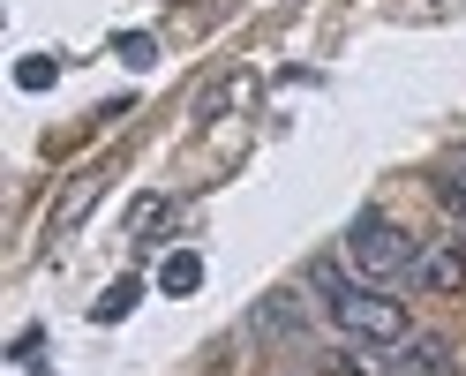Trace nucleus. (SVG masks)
I'll return each instance as SVG.
<instances>
[{
  "label": "nucleus",
  "mask_w": 466,
  "mask_h": 376,
  "mask_svg": "<svg viewBox=\"0 0 466 376\" xmlns=\"http://www.w3.org/2000/svg\"><path fill=\"white\" fill-rule=\"evenodd\" d=\"M309 286L324 294V309H331V324L346 331V339H361V346H399L406 339V301H391L384 286H354L339 264H309Z\"/></svg>",
  "instance_id": "nucleus-1"
},
{
  "label": "nucleus",
  "mask_w": 466,
  "mask_h": 376,
  "mask_svg": "<svg viewBox=\"0 0 466 376\" xmlns=\"http://www.w3.org/2000/svg\"><path fill=\"white\" fill-rule=\"evenodd\" d=\"M414 241H406V226L384 218V211H361L354 226H346V264H354L361 279H406L414 271Z\"/></svg>",
  "instance_id": "nucleus-2"
},
{
  "label": "nucleus",
  "mask_w": 466,
  "mask_h": 376,
  "mask_svg": "<svg viewBox=\"0 0 466 376\" xmlns=\"http://www.w3.org/2000/svg\"><path fill=\"white\" fill-rule=\"evenodd\" d=\"M346 369H354V376H459L451 346L436 339V331H421V339L406 331L391 354H376V346H369V354H346Z\"/></svg>",
  "instance_id": "nucleus-3"
},
{
  "label": "nucleus",
  "mask_w": 466,
  "mask_h": 376,
  "mask_svg": "<svg viewBox=\"0 0 466 376\" xmlns=\"http://www.w3.org/2000/svg\"><path fill=\"white\" fill-rule=\"evenodd\" d=\"M406 279H421L429 294H459V286H466V256H459L451 241H436V249L414 256V271H406Z\"/></svg>",
  "instance_id": "nucleus-4"
},
{
  "label": "nucleus",
  "mask_w": 466,
  "mask_h": 376,
  "mask_svg": "<svg viewBox=\"0 0 466 376\" xmlns=\"http://www.w3.org/2000/svg\"><path fill=\"white\" fill-rule=\"evenodd\" d=\"M158 286H166L173 301H181V294H196V286H203V256H196V249H173L166 264H158Z\"/></svg>",
  "instance_id": "nucleus-5"
},
{
  "label": "nucleus",
  "mask_w": 466,
  "mask_h": 376,
  "mask_svg": "<svg viewBox=\"0 0 466 376\" xmlns=\"http://www.w3.org/2000/svg\"><path fill=\"white\" fill-rule=\"evenodd\" d=\"M136 301H143V279H113L106 294L91 301V316H98V324H121V316H128Z\"/></svg>",
  "instance_id": "nucleus-6"
},
{
  "label": "nucleus",
  "mask_w": 466,
  "mask_h": 376,
  "mask_svg": "<svg viewBox=\"0 0 466 376\" xmlns=\"http://www.w3.org/2000/svg\"><path fill=\"white\" fill-rule=\"evenodd\" d=\"M113 53H121L128 68H151V61H158V38H151V31H121V38H113Z\"/></svg>",
  "instance_id": "nucleus-7"
},
{
  "label": "nucleus",
  "mask_w": 466,
  "mask_h": 376,
  "mask_svg": "<svg viewBox=\"0 0 466 376\" xmlns=\"http://www.w3.org/2000/svg\"><path fill=\"white\" fill-rule=\"evenodd\" d=\"M53 76H61V68H53L46 53H31V61L15 68V83H23V91H53Z\"/></svg>",
  "instance_id": "nucleus-8"
},
{
  "label": "nucleus",
  "mask_w": 466,
  "mask_h": 376,
  "mask_svg": "<svg viewBox=\"0 0 466 376\" xmlns=\"http://www.w3.org/2000/svg\"><path fill=\"white\" fill-rule=\"evenodd\" d=\"M436 196H444V204H466V158H444V173H436Z\"/></svg>",
  "instance_id": "nucleus-9"
},
{
  "label": "nucleus",
  "mask_w": 466,
  "mask_h": 376,
  "mask_svg": "<svg viewBox=\"0 0 466 376\" xmlns=\"http://www.w3.org/2000/svg\"><path fill=\"white\" fill-rule=\"evenodd\" d=\"M158 218H166V196H143V204H128V234H151Z\"/></svg>",
  "instance_id": "nucleus-10"
},
{
  "label": "nucleus",
  "mask_w": 466,
  "mask_h": 376,
  "mask_svg": "<svg viewBox=\"0 0 466 376\" xmlns=\"http://www.w3.org/2000/svg\"><path fill=\"white\" fill-rule=\"evenodd\" d=\"M38 354H46V339H38V331H23V339H15V361H23V369H46Z\"/></svg>",
  "instance_id": "nucleus-11"
}]
</instances>
